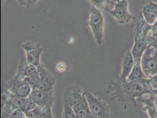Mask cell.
<instances>
[{"label":"cell","instance_id":"25","mask_svg":"<svg viewBox=\"0 0 157 118\" xmlns=\"http://www.w3.org/2000/svg\"><path fill=\"white\" fill-rule=\"evenodd\" d=\"M10 118H27L25 113L21 109H19L15 110L10 114Z\"/></svg>","mask_w":157,"mask_h":118},{"label":"cell","instance_id":"13","mask_svg":"<svg viewBox=\"0 0 157 118\" xmlns=\"http://www.w3.org/2000/svg\"><path fill=\"white\" fill-rule=\"evenodd\" d=\"M141 12L146 21L152 25L157 20V3L151 1L148 2L143 6Z\"/></svg>","mask_w":157,"mask_h":118},{"label":"cell","instance_id":"12","mask_svg":"<svg viewBox=\"0 0 157 118\" xmlns=\"http://www.w3.org/2000/svg\"><path fill=\"white\" fill-rule=\"evenodd\" d=\"M38 73L39 72L36 67L28 63L26 61V59L22 58L19 63L17 73L15 76L19 78L24 80L25 78Z\"/></svg>","mask_w":157,"mask_h":118},{"label":"cell","instance_id":"6","mask_svg":"<svg viewBox=\"0 0 157 118\" xmlns=\"http://www.w3.org/2000/svg\"><path fill=\"white\" fill-rule=\"evenodd\" d=\"M140 65L147 78H151L157 75V50L148 46L141 57Z\"/></svg>","mask_w":157,"mask_h":118},{"label":"cell","instance_id":"21","mask_svg":"<svg viewBox=\"0 0 157 118\" xmlns=\"http://www.w3.org/2000/svg\"><path fill=\"white\" fill-rule=\"evenodd\" d=\"M24 80L30 85V87H32V89H37L38 85H39V81H40L39 74L38 73L36 75L25 78Z\"/></svg>","mask_w":157,"mask_h":118},{"label":"cell","instance_id":"18","mask_svg":"<svg viewBox=\"0 0 157 118\" xmlns=\"http://www.w3.org/2000/svg\"><path fill=\"white\" fill-rule=\"evenodd\" d=\"M13 95L11 91L2 83L1 91V108L5 106V104L10 99Z\"/></svg>","mask_w":157,"mask_h":118},{"label":"cell","instance_id":"10","mask_svg":"<svg viewBox=\"0 0 157 118\" xmlns=\"http://www.w3.org/2000/svg\"><path fill=\"white\" fill-rule=\"evenodd\" d=\"M28 98L38 106L47 108H52L55 100L54 91H44L39 89L32 90Z\"/></svg>","mask_w":157,"mask_h":118},{"label":"cell","instance_id":"22","mask_svg":"<svg viewBox=\"0 0 157 118\" xmlns=\"http://www.w3.org/2000/svg\"><path fill=\"white\" fill-rule=\"evenodd\" d=\"M38 105L30 98H28L26 99L25 102L23 106L22 107L21 110L24 112L25 115L29 112L35 109Z\"/></svg>","mask_w":157,"mask_h":118},{"label":"cell","instance_id":"20","mask_svg":"<svg viewBox=\"0 0 157 118\" xmlns=\"http://www.w3.org/2000/svg\"><path fill=\"white\" fill-rule=\"evenodd\" d=\"M89 2L99 10H106L108 7L109 0H88Z\"/></svg>","mask_w":157,"mask_h":118},{"label":"cell","instance_id":"19","mask_svg":"<svg viewBox=\"0 0 157 118\" xmlns=\"http://www.w3.org/2000/svg\"><path fill=\"white\" fill-rule=\"evenodd\" d=\"M63 113L62 118H78L71 107L67 102L62 101Z\"/></svg>","mask_w":157,"mask_h":118},{"label":"cell","instance_id":"2","mask_svg":"<svg viewBox=\"0 0 157 118\" xmlns=\"http://www.w3.org/2000/svg\"><path fill=\"white\" fill-rule=\"evenodd\" d=\"M133 20L131 33L134 37V45L131 52L136 63L140 62L142 55L148 47L147 38L148 34L151 31V25L146 21L142 12L134 17Z\"/></svg>","mask_w":157,"mask_h":118},{"label":"cell","instance_id":"30","mask_svg":"<svg viewBox=\"0 0 157 118\" xmlns=\"http://www.w3.org/2000/svg\"><path fill=\"white\" fill-rule=\"evenodd\" d=\"M18 4L21 7H25L26 0H17Z\"/></svg>","mask_w":157,"mask_h":118},{"label":"cell","instance_id":"1","mask_svg":"<svg viewBox=\"0 0 157 118\" xmlns=\"http://www.w3.org/2000/svg\"><path fill=\"white\" fill-rule=\"evenodd\" d=\"M153 88L151 86L148 79L141 80H121L119 77L111 80L108 83L106 93L121 102L131 103L137 105L136 99L142 98L145 94L154 95Z\"/></svg>","mask_w":157,"mask_h":118},{"label":"cell","instance_id":"7","mask_svg":"<svg viewBox=\"0 0 157 118\" xmlns=\"http://www.w3.org/2000/svg\"><path fill=\"white\" fill-rule=\"evenodd\" d=\"M114 6L113 9H110L108 7L106 10L114 18L118 23L125 24L134 19V17L129 13L128 2L127 0H117Z\"/></svg>","mask_w":157,"mask_h":118},{"label":"cell","instance_id":"29","mask_svg":"<svg viewBox=\"0 0 157 118\" xmlns=\"http://www.w3.org/2000/svg\"><path fill=\"white\" fill-rule=\"evenodd\" d=\"M151 31H152V36L157 38V20L154 24L151 25Z\"/></svg>","mask_w":157,"mask_h":118},{"label":"cell","instance_id":"17","mask_svg":"<svg viewBox=\"0 0 157 118\" xmlns=\"http://www.w3.org/2000/svg\"><path fill=\"white\" fill-rule=\"evenodd\" d=\"M147 78L141 68L140 62L135 63L134 67L128 77L127 80H141Z\"/></svg>","mask_w":157,"mask_h":118},{"label":"cell","instance_id":"33","mask_svg":"<svg viewBox=\"0 0 157 118\" xmlns=\"http://www.w3.org/2000/svg\"><path fill=\"white\" fill-rule=\"evenodd\" d=\"M153 93L154 95H156L157 97V89H153Z\"/></svg>","mask_w":157,"mask_h":118},{"label":"cell","instance_id":"4","mask_svg":"<svg viewBox=\"0 0 157 118\" xmlns=\"http://www.w3.org/2000/svg\"><path fill=\"white\" fill-rule=\"evenodd\" d=\"M91 113L97 118H111L110 106L107 102L94 96L92 93L84 90Z\"/></svg>","mask_w":157,"mask_h":118},{"label":"cell","instance_id":"16","mask_svg":"<svg viewBox=\"0 0 157 118\" xmlns=\"http://www.w3.org/2000/svg\"><path fill=\"white\" fill-rule=\"evenodd\" d=\"M26 99L13 94L5 106L1 108L2 111L10 114L15 110L21 109Z\"/></svg>","mask_w":157,"mask_h":118},{"label":"cell","instance_id":"8","mask_svg":"<svg viewBox=\"0 0 157 118\" xmlns=\"http://www.w3.org/2000/svg\"><path fill=\"white\" fill-rule=\"evenodd\" d=\"M22 47L26 53L25 59L28 63L37 68L43 65L41 62V56L44 49L40 44L27 41L23 44Z\"/></svg>","mask_w":157,"mask_h":118},{"label":"cell","instance_id":"31","mask_svg":"<svg viewBox=\"0 0 157 118\" xmlns=\"http://www.w3.org/2000/svg\"><path fill=\"white\" fill-rule=\"evenodd\" d=\"M1 118H10V114L3 111H2Z\"/></svg>","mask_w":157,"mask_h":118},{"label":"cell","instance_id":"23","mask_svg":"<svg viewBox=\"0 0 157 118\" xmlns=\"http://www.w3.org/2000/svg\"><path fill=\"white\" fill-rule=\"evenodd\" d=\"M44 107L37 106L35 109L26 114L27 118H38L42 113Z\"/></svg>","mask_w":157,"mask_h":118},{"label":"cell","instance_id":"15","mask_svg":"<svg viewBox=\"0 0 157 118\" xmlns=\"http://www.w3.org/2000/svg\"><path fill=\"white\" fill-rule=\"evenodd\" d=\"M155 95H150L148 98H139L136 99L137 102L143 103V111H147L150 118H157V107L155 103Z\"/></svg>","mask_w":157,"mask_h":118},{"label":"cell","instance_id":"27","mask_svg":"<svg viewBox=\"0 0 157 118\" xmlns=\"http://www.w3.org/2000/svg\"><path fill=\"white\" fill-rule=\"evenodd\" d=\"M39 0H26L25 7L27 9L34 8Z\"/></svg>","mask_w":157,"mask_h":118},{"label":"cell","instance_id":"3","mask_svg":"<svg viewBox=\"0 0 157 118\" xmlns=\"http://www.w3.org/2000/svg\"><path fill=\"white\" fill-rule=\"evenodd\" d=\"M62 101L72 108L78 118H83L91 114L84 89L79 85H73L64 90Z\"/></svg>","mask_w":157,"mask_h":118},{"label":"cell","instance_id":"28","mask_svg":"<svg viewBox=\"0 0 157 118\" xmlns=\"http://www.w3.org/2000/svg\"><path fill=\"white\" fill-rule=\"evenodd\" d=\"M148 79L151 86L153 89H157V74Z\"/></svg>","mask_w":157,"mask_h":118},{"label":"cell","instance_id":"9","mask_svg":"<svg viewBox=\"0 0 157 118\" xmlns=\"http://www.w3.org/2000/svg\"><path fill=\"white\" fill-rule=\"evenodd\" d=\"M2 83L13 94L24 98H27L29 97L33 90L29 84L16 76Z\"/></svg>","mask_w":157,"mask_h":118},{"label":"cell","instance_id":"14","mask_svg":"<svg viewBox=\"0 0 157 118\" xmlns=\"http://www.w3.org/2000/svg\"><path fill=\"white\" fill-rule=\"evenodd\" d=\"M135 61L131 51H128L126 52L123 58L122 64V70L119 76L121 80L127 79L130 75L134 65Z\"/></svg>","mask_w":157,"mask_h":118},{"label":"cell","instance_id":"11","mask_svg":"<svg viewBox=\"0 0 157 118\" xmlns=\"http://www.w3.org/2000/svg\"><path fill=\"white\" fill-rule=\"evenodd\" d=\"M40 81L37 89L46 91H54L56 79L54 75L44 65L37 68Z\"/></svg>","mask_w":157,"mask_h":118},{"label":"cell","instance_id":"26","mask_svg":"<svg viewBox=\"0 0 157 118\" xmlns=\"http://www.w3.org/2000/svg\"><path fill=\"white\" fill-rule=\"evenodd\" d=\"M147 41L148 46L152 47L157 51V38L153 36H147Z\"/></svg>","mask_w":157,"mask_h":118},{"label":"cell","instance_id":"24","mask_svg":"<svg viewBox=\"0 0 157 118\" xmlns=\"http://www.w3.org/2000/svg\"><path fill=\"white\" fill-rule=\"evenodd\" d=\"M38 118H55L52 112V108L44 107L42 113Z\"/></svg>","mask_w":157,"mask_h":118},{"label":"cell","instance_id":"34","mask_svg":"<svg viewBox=\"0 0 157 118\" xmlns=\"http://www.w3.org/2000/svg\"><path fill=\"white\" fill-rule=\"evenodd\" d=\"M151 1L157 3V0H151Z\"/></svg>","mask_w":157,"mask_h":118},{"label":"cell","instance_id":"5","mask_svg":"<svg viewBox=\"0 0 157 118\" xmlns=\"http://www.w3.org/2000/svg\"><path fill=\"white\" fill-rule=\"evenodd\" d=\"M89 25L95 42L101 45L103 42L105 20L101 11L96 9L91 10L89 18Z\"/></svg>","mask_w":157,"mask_h":118},{"label":"cell","instance_id":"32","mask_svg":"<svg viewBox=\"0 0 157 118\" xmlns=\"http://www.w3.org/2000/svg\"><path fill=\"white\" fill-rule=\"evenodd\" d=\"M83 118H97L95 117V116L93 115L92 114H90V115H88V116H86V117H84Z\"/></svg>","mask_w":157,"mask_h":118}]
</instances>
